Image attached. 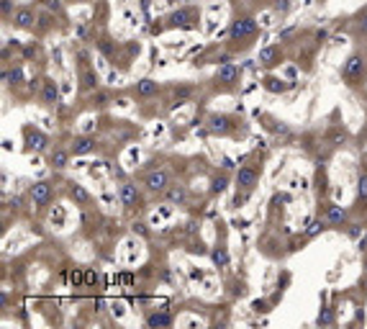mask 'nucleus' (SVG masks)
I'll use <instances>...</instances> for the list:
<instances>
[{
    "mask_svg": "<svg viewBox=\"0 0 367 329\" xmlns=\"http://www.w3.org/2000/svg\"><path fill=\"white\" fill-rule=\"evenodd\" d=\"M364 77H367V57H362V52H352L342 64V80L349 88H354L362 85Z\"/></svg>",
    "mask_w": 367,
    "mask_h": 329,
    "instance_id": "f257e3e1",
    "label": "nucleus"
},
{
    "mask_svg": "<svg viewBox=\"0 0 367 329\" xmlns=\"http://www.w3.org/2000/svg\"><path fill=\"white\" fill-rule=\"evenodd\" d=\"M260 26L254 16H236L229 26V41H247L252 36H257Z\"/></svg>",
    "mask_w": 367,
    "mask_h": 329,
    "instance_id": "f03ea898",
    "label": "nucleus"
},
{
    "mask_svg": "<svg viewBox=\"0 0 367 329\" xmlns=\"http://www.w3.org/2000/svg\"><path fill=\"white\" fill-rule=\"evenodd\" d=\"M165 26L167 28H198V11L190 8V6H182V8H175L167 18H165Z\"/></svg>",
    "mask_w": 367,
    "mask_h": 329,
    "instance_id": "7ed1b4c3",
    "label": "nucleus"
},
{
    "mask_svg": "<svg viewBox=\"0 0 367 329\" xmlns=\"http://www.w3.org/2000/svg\"><path fill=\"white\" fill-rule=\"evenodd\" d=\"M260 175H262V168H254V164H244V168L236 170V178H234V185L236 190H244V193H252L260 183Z\"/></svg>",
    "mask_w": 367,
    "mask_h": 329,
    "instance_id": "20e7f679",
    "label": "nucleus"
},
{
    "mask_svg": "<svg viewBox=\"0 0 367 329\" xmlns=\"http://www.w3.org/2000/svg\"><path fill=\"white\" fill-rule=\"evenodd\" d=\"M234 118L229 113H211L208 121H206V129L213 134V137H229L234 131Z\"/></svg>",
    "mask_w": 367,
    "mask_h": 329,
    "instance_id": "39448f33",
    "label": "nucleus"
},
{
    "mask_svg": "<svg viewBox=\"0 0 367 329\" xmlns=\"http://www.w3.org/2000/svg\"><path fill=\"white\" fill-rule=\"evenodd\" d=\"M239 75H241V67H236L234 62L229 64H218L216 67V75H213V82L221 88H234L239 82Z\"/></svg>",
    "mask_w": 367,
    "mask_h": 329,
    "instance_id": "423d86ee",
    "label": "nucleus"
},
{
    "mask_svg": "<svg viewBox=\"0 0 367 329\" xmlns=\"http://www.w3.org/2000/svg\"><path fill=\"white\" fill-rule=\"evenodd\" d=\"M52 195H54V188L47 180H39V183H33L28 188V198H31V203L36 206V209H44V206L52 201Z\"/></svg>",
    "mask_w": 367,
    "mask_h": 329,
    "instance_id": "0eeeda50",
    "label": "nucleus"
},
{
    "mask_svg": "<svg viewBox=\"0 0 367 329\" xmlns=\"http://www.w3.org/2000/svg\"><path fill=\"white\" fill-rule=\"evenodd\" d=\"M172 183H170V173L167 170H152V173H146L144 175V188L146 190H152V193H165L167 188H170Z\"/></svg>",
    "mask_w": 367,
    "mask_h": 329,
    "instance_id": "6e6552de",
    "label": "nucleus"
},
{
    "mask_svg": "<svg viewBox=\"0 0 367 329\" xmlns=\"http://www.w3.org/2000/svg\"><path fill=\"white\" fill-rule=\"evenodd\" d=\"M36 21H39V16L33 13V8L21 6V8H16V11H13V16H11V21H8V23H13V28L31 31V28L36 26Z\"/></svg>",
    "mask_w": 367,
    "mask_h": 329,
    "instance_id": "1a4fd4ad",
    "label": "nucleus"
},
{
    "mask_svg": "<svg viewBox=\"0 0 367 329\" xmlns=\"http://www.w3.org/2000/svg\"><path fill=\"white\" fill-rule=\"evenodd\" d=\"M23 142H26V149L28 152H47L49 147V137L44 131H39L33 126H26L23 129Z\"/></svg>",
    "mask_w": 367,
    "mask_h": 329,
    "instance_id": "9d476101",
    "label": "nucleus"
},
{
    "mask_svg": "<svg viewBox=\"0 0 367 329\" xmlns=\"http://www.w3.org/2000/svg\"><path fill=\"white\" fill-rule=\"evenodd\" d=\"M95 149H98V139H95V137H90V134H80V137H75V139H72V144H69V152H72L75 157L93 154Z\"/></svg>",
    "mask_w": 367,
    "mask_h": 329,
    "instance_id": "9b49d317",
    "label": "nucleus"
},
{
    "mask_svg": "<svg viewBox=\"0 0 367 329\" xmlns=\"http://www.w3.org/2000/svg\"><path fill=\"white\" fill-rule=\"evenodd\" d=\"M118 201H121V206H126V209H134V206L141 201V193H139L136 183H121Z\"/></svg>",
    "mask_w": 367,
    "mask_h": 329,
    "instance_id": "f8f14e48",
    "label": "nucleus"
},
{
    "mask_svg": "<svg viewBox=\"0 0 367 329\" xmlns=\"http://www.w3.org/2000/svg\"><path fill=\"white\" fill-rule=\"evenodd\" d=\"M59 101H62V98H59V85H57L52 77H47V80L42 82V103H44L47 108H54Z\"/></svg>",
    "mask_w": 367,
    "mask_h": 329,
    "instance_id": "ddd939ff",
    "label": "nucleus"
},
{
    "mask_svg": "<svg viewBox=\"0 0 367 329\" xmlns=\"http://www.w3.org/2000/svg\"><path fill=\"white\" fill-rule=\"evenodd\" d=\"M262 88L267 93H272V95H282V93H288L293 88V82L282 80V77H275V75H267V77H262Z\"/></svg>",
    "mask_w": 367,
    "mask_h": 329,
    "instance_id": "4468645a",
    "label": "nucleus"
},
{
    "mask_svg": "<svg viewBox=\"0 0 367 329\" xmlns=\"http://www.w3.org/2000/svg\"><path fill=\"white\" fill-rule=\"evenodd\" d=\"M280 57H282L280 47H277V44H270V47H262V49H260L257 62H260L262 67H275V64L280 62Z\"/></svg>",
    "mask_w": 367,
    "mask_h": 329,
    "instance_id": "2eb2a0df",
    "label": "nucleus"
},
{
    "mask_svg": "<svg viewBox=\"0 0 367 329\" xmlns=\"http://www.w3.org/2000/svg\"><path fill=\"white\" fill-rule=\"evenodd\" d=\"M134 90H136V95H139V98H152V95H157V93H159V82H157V80H152V77H141V80H136Z\"/></svg>",
    "mask_w": 367,
    "mask_h": 329,
    "instance_id": "dca6fc26",
    "label": "nucleus"
},
{
    "mask_svg": "<svg viewBox=\"0 0 367 329\" xmlns=\"http://www.w3.org/2000/svg\"><path fill=\"white\" fill-rule=\"evenodd\" d=\"M323 219H326V224H329V226H342L347 221V211L342 209V206H337V203H329V206H326Z\"/></svg>",
    "mask_w": 367,
    "mask_h": 329,
    "instance_id": "f3484780",
    "label": "nucleus"
},
{
    "mask_svg": "<svg viewBox=\"0 0 367 329\" xmlns=\"http://www.w3.org/2000/svg\"><path fill=\"white\" fill-rule=\"evenodd\" d=\"M69 154H72L69 149H59V147L52 149L49 157H47V159H49V168H52V170H64L67 164H69Z\"/></svg>",
    "mask_w": 367,
    "mask_h": 329,
    "instance_id": "a211bd4d",
    "label": "nucleus"
},
{
    "mask_svg": "<svg viewBox=\"0 0 367 329\" xmlns=\"http://www.w3.org/2000/svg\"><path fill=\"white\" fill-rule=\"evenodd\" d=\"M67 193H69V198L75 201V206H88L90 203V193L80 185V183H67Z\"/></svg>",
    "mask_w": 367,
    "mask_h": 329,
    "instance_id": "6ab92c4d",
    "label": "nucleus"
},
{
    "mask_svg": "<svg viewBox=\"0 0 367 329\" xmlns=\"http://www.w3.org/2000/svg\"><path fill=\"white\" fill-rule=\"evenodd\" d=\"M80 88L85 93H95L100 88V77L95 70H83V77H80Z\"/></svg>",
    "mask_w": 367,
    "mask_h": 329,
    "instance_id": "aec40b11",
    "label": "nucleus"
},
{
    "mask_svg": "<svg viewBox=\"0 0 367 329\" xmlns=\"http://www.w3.org/2000/svg\"><path fill=\"white\" fill-rule=\"evenodd\" d=\"M172 314H167V311H154V314H149L146 319H144V324L149 326V329H157V326H172Z\"/></svg>",
    "mask_w": 367,
    "mask_h": 329,
    "instance_id": "412c9836",
    "label": "nucleus"
},
{
    "mask_svg": "<svg viewBox=\"0 0 367 329\" xmlns=\"http://www.w3.org/2000/svg\"><path fill=\"white\" fill-rule=\"evenodd\" d=\"M165 198L172 203V206H185L188 203V188L185 185H170L165 190Z\"/></svg>",
    "mask_w": 367,
    "mask_h": 329,
    "instance_id": "4be33fe9",
    "label": "nucleus"
},
{
    "mask_svg": "<svg viewBox=\"0 0 367 329\" xmlns=\"http://www.w3.org/2000/svg\"><path fill=\"white\" fill-rule=\"evenodd\" d=\"M211 260H213V265L218 268V270H226L229 268V250L224 244H216L213 250H211Z\"/></svg>",
    "mask_w": 367,
    "mask_h": 329,
    "instance_id": "5701e85b",
    "label": "nucleus"
},
{
    "mask_svg": "<svg viewBox=\"0 0 367 329\" xmlns=\"http://www.w3.org/2000/svg\"><path fill=\"white\" fill-rule=\"evenodd\" d=\"M326 226H329V224H326V219H313V221H308V226L303 229V237H306V239H313V237L321 234Z\"/></svg>",
    "mask_w": 367,
    "mask_h": 329,
    "instance_id": "b1692460",
    "label": "nucleus"
},
{
    "mask_svg": "<svg viewBox=\"0 0 367 329\" xmlns=\"http://www.w3.org/2000/svg\"><path fill=\"white\" fill-rule=\"evenodd\" d=\"M334 321H337L334 309H332V306H321V311H318V316H316V324H318V326H332Z\"/></svg>",
    "mask_w": 367,
    "mask_h": 329,
    "instance_id": "393cba45",
    "label": "nucleus"
},
{
    "mask_svg": "<svg viewBox=\"0 0 367 329\" xmlns=\"http://www.w3.org/2000/svg\"><path fill=\"white\" fill-rule=\"evenodd\" d=\"M3 82H8V85H21V82H23V70L21 67L3 70Z\"/></svg>",
    "mask_w": 367,
    "mask_h": 329,
    "instance_id": "a878e982",
    "label": "nucleus"
},
{
    "mask_svg": "<svg viewBox=\"0 0 367 329\" xmlns=\"http://www.w3.org/2000/svg\"><path fill=\"white\" fill-rule=\"evenodd\" d=\"M226 188H229V178L226 175H216L211 180V195H221Z\"/></svg>",
    "mask_w": 367,
    "mask_h": 329,
    "instance_id": "bb28decb",
    "label": "nucleus"
},
{
    "mask_svg": "<svg viewBox=\"0 0 367 329\" xmlns=\"http://www.w3.org/2000/svg\"><path fill=\"white\" fill-rule=\"evenodd\" d=\"M108 103H111V95L103 93L100 88H98V90L93 93V98H90V106H93V108H105Z\"/></svg>",
    "mask_w": 367,
    "mask_h": 329,
    "instance_id": "cd10ccee",
    "label": "nucleus"
},
{
    "mask_svg": "<svg viewBox=\"0 0 367 329\" xmlns=\"http://www.w3.org/2000/svg\"><path fill=\"white\" fill-rule=\"evenodd\" d=\"M272 13L275 16H288L290 13V0H275V3H272Z\"/></svg>",
    "mask_w": 367,
    "mask_h": 329,
    "instance_id": "c85d7f7f",
    "label": "nucleus"
},
{
    "mask_svg": "<svg viewBox=\"0 0 367 329\" xmlns=\"http://www.w3.org/2000/svg\"><path fill=\"white\" fill-rule=\"evenodd\" d=\"M98 49H100L105 57H111V54L116 52V41H111L108 36H103V39H98Z\"/></svg>",
    "mask_w": 367,
    "mask_h": 329,
    "instance_id": "c756f323",
    "label": "nucleus"
},
{
    "mask_svg": "<svg viewBox=\"0 0 367 329\" xmlns=\"http://www.w3.org/2000/svg\"><path fill=\"white\" fill-rule=\"evenodd\" d=\"M42 3H44L52 13H57V16H62V13H64V3H62V0H42Z\"/></svg>",
    "mask_w": 367,
    "mask_h": 329,
    "instance_id": "7c9ffc66",
    "label": "nucleus"
},
{
    "mask_svg": "<svg viewBox=\"0 0 367 329\" xmlns=\"http://www.w3.org/2000/svg\"><path fill=\"white\" fill-rule=\"evenodd\" d=\"M0 8H3V18L6 21H11V16H13V0H0Z\"/></svg>",
    "mask_w": 367,
    "mask_h": 329,
    "instance_id": "2f4dec72",
    "label": "nucleus"
},
{
    "mask_svg": "<svg viewBox=\"0 0 367 329\" xmlns=\"http://www.w3.org/2000/svg\"><path fill=\"white\" fill-rule=\"evenodd\" d=\"M131 232L139 234V237H149V226H146L144 221H134V224H131Z\"/></svg>",
    "mask_w": 367,
    "mask_h": 329,
    "instance_id": "473e14b6",
    "label": "nucleus"
},
{
    "mask_svg": "<svg viewBox=\"0 0 367 329\" xmlns=\"http://www.w3.org/2000/svg\"><path fill=\"white\" fill-rule=\"evenodd\" d=\"M357 193H359V198H364V201H367V175H362V178H359V183H357Z\"/></svg>",
    "mask_w": 367,
    "mask_h": 329,
    "instance_id": "72a5a7b5",
    "label": "nucleus"
},
{
    "mask_svg": "<svg viewBox=\"0 0 367 329\" xmlns=\"http://www.w3.org/2000/svg\"><path fill=\"white\" fill-rule=\"evenodd\" d=\"M357 28H359V34H367V11L359 13V18H357Z\"/></svg>",
    "mask_w": 367,
    "mask_h": 329,
    "instance_id": "f704fd0d",
    "label": "nucleus"
},
{
    "mask_svg": "<svg viewBox=\"0 0 367 329\" xmlns=\"http://www.w3.org/2000/svg\"><path fill=\"white\" fill-rule=\"evenodd\" d=\"M347 234H349L352 239H357V237H362V224H352V226L347 229Z\"/></svg>",
    "mask_w": 367,
    "mask_h": 329,
    "instance_id": "c9c22d12",
    "label": "nucleus"
},
{
    "mask_svg": "<svg viewBox=\"0 0 367 329\" xmlns=\"http://www.w3.org/2000/svg\"><path fill=\"white\" fill-rule=\"evenodd\" d=\"M252 309H254L257 314H265V311H270V309H267V301H254V304H252Z\"/></svg>",
    "mask_w": 367,
    "mask_h": 329,
    "instance_id": "e433bc0d",
    "label": "nucleus"
},
{
    "mask_svg": "<svg viewBox=\"0 0 367 329\" xmlns=\"http://www.w3.org/2000/svg\"><path fill=\"white\" fill-rule=\"evenodd\" d=\"M359 252H367V232H362V237H359Z\"/></svg>",
    "mask_w": 367,
    "mask_h": 329,
    "instance_id": "4c0bfd02",
    "label": "nucleus"
},
{
    "mask_svg": "<svg viewBox=\"0 0 367 329\" xmlns=\"http://www.w3.org/2000/svg\"><path fill=\"white\" fill-rule=\"evenodd\" d=\"M85 283H88V285L98 283V273H90V270H88V273H85Z\"/></svg>",
    "mask_w": 367,
    "mask_h": 329,
    "instance_id": "58836bf2",
    "label": "nucleus"
},
{
    "mask_svg": "<svg viewBox=\"0 0 367 329\" xmlns=\"http://www.w3.org/2000/svg\"><path fill=\"white\" fill-rule=\"evenodd\" d=\"M8 203L13 206V209H21V195H13V198H11Z\"/></svg>",
    "mask_w": 367,
    "mask_h": 329,
    "instance_id": "ea45409f",
    "label": "nucleus"
},
{
    "mask_svg": "<svg viewBox=\"0 0 367 329\" xmlns=\"http://www.w3.org/2000/svg\"><path fill=\"white\" fill-rule=\"evenodd\" d=\"M23 54H26V57H33V54H36V47H31V44L23 47Z\"/></svg>",
    "mask_w": 367,
    "mask_h": 329,
    "instance_id": "a19ab883",
    "label": "nucleus"
},
{
    "mask_svg": "<svg viewBox=\"0 0 367 329\" xmlns=\"http://www.w3.org/2000/svg\"><path fill=\"white\" fill-rule=\"evenodd\" d=\"M113 314H116V316H121V314H124V306H118V304H113Z\"/></svg>",
    "mask_w": 367,
    "mask_h": 329,
    "instance_id": "79ce46f5",
    "label": "nucleus"
},
{
    "mask_svg": "<svg viewBox=\"0 0 367 329\" xmlns=\"http://www.w3.org/2000/svg\"><path fill=\"white\" fill-rule=\"evenodd\" d=\"M3 149H6V152H11V149H13V144H11V139H3Z\"/></svg>",
    "mask_w": 367,
    "mask_h": 329,
    "instance_id": "37998d69",
    "label": "nucleus"
},
{
    "mask_svg": "<svg viewBox=\"0 0 367 329\" xmlns=\"http://www.w3.org/2000/svg\"><path fill=\"white\" fill-rule=\"evenodd\" d=\"M72 3H93V0H72Z\"/></svg>",
    "mask_w": 367,
    "mask_h": 329,
    "instance_id": "c03bdc74",
    "label": "nucleus"
},
{
    "mask_svg": "<svg viewBox=\"0 0 367 329\" xmlns=\"http://www.w3.org/2000/svg\"><path fill=\"white\" fill-rule=\"evenodd\" d=\"M364 270H367V260H364Z\"/></svg>",
    "mask_w": 367,
    "mask_h": 329,
    "instance_id": "a18cd8bd",
    "label": "nucleus"
}]
</instances>
